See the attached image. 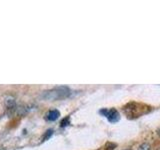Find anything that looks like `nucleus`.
I'll return each mask as SVG.
<instances>
[{
    "label": "nucleus",
    "instance_id": "1a4fd4ad",
    "mask_svg": "<svg viewBox=\"0 0 160 150\" xmlns=\"http://www.w3.org/2000/svg\"><path fill=\"white\" fill-rule=\"evenodd\" d=\"M125 150H129V149H125Z\"/></svg>",
    "mask_w": 160,
    "mask_h": 150
},
{
    "label": "nucleus",
    "instance_id": "7ed1b4c3",
    "mask_svg": "<svg viewBox=\"0 0 160 150\" xmlns=\"http://www.w3.org/2000/svg\"><path fill=\"white\" fill-rule=\"evenodd\" d=\"M60 116V113L58 110L56 109H53V110H50V111L47 113L46 115V119L49 120V121H55V120H57Z\"/></svg>",
    "mask_w": 160,
    "mask_h": 150
},
{
    "label": "nucleus",
    "instance_id": "39448f33",
    "mask_svg": "<svg viewBox=\"0 0 160 150\" xmlns=\"http://www.w3.org/2000/svg\"><path fill=\"white\" fill-rule=\"evenodd\" d=\"M138 150H151V146H150L149 143L144 142V143H141L139 145Z\"/></svg>",
    "mask_w": 160,
    "mask_h": 150
},
{
    "label": "nucleus",
    "instance_id": "6e6552de",
    "mask_svg": "<svg viewBox=\"0 0 160 150\" xmlns=\"http://www.w3.org/2000/svg\"><path fill=\"white\" fill-rule=\"evenodd\" d=\"M157 134L160 136V128H158V129H157Z\"/></svg>",
    "mask_w": 160,
    "mask_h": 150
},
{
    "label": "nucleus",
    "instance_id": "20e7f679",
    "mask_svg": "<svg viewBox=\"0 0 160 150\" xmlns=\"http://www.w3.org/2000/svg\"><path fill=\"white\" fill-rule=\"evenodd\" d=\"M5 105H6V107L8 108V109H14L15 108V100H14V98H12V97H8V98H6V100H5Z\"/></svg>",
    "mask_w": 160,
    "mask_h": 150
},
{
    "label": "nucleus",
    "instance_id": "423d86ee",
    "mask_svg": "<svg viewBox=\"0 0 160 150\" xmlns=\"http://www.w3.org/2000/svg\"><path fill=\"white\" fill-rule=\"evenodd\" d=\"M69 123H70V119H69V117H66L61 121V123H60V126L65 127V126H67V125H69Z\"/></svg>",
    "mask_w": 160,
    "mask_h": 150
},
{
    "label": "nucleus",
    "instance_id": "0eeeda50",
    "mask_svg": "<svg viewBox=\"0 0 160 150\" xmlns=\"http://www.w3.org/2000/svg\"><path fill=\"white\" fill-rule=\"evenodd\" d=\"M53 134V130L52 129H49V130H47V132H46V134L44 135V137H43V140H46V139H48L51 135Z\"/></svg>",
    "mask_w": 160,
    "mask_h": 150
},
{
    "label": "nucleus",
    "instance_id": "f257e3e1",
    "mask_svg": "<svg viewBox=\"0 0 160 150\" xmlns=\"http://www.w3.org/2000/svg\"><path fill=\"white\" fill-rule=\"evenodd\" d=\"M70 95V89L62 86V87H56L50 90H46V91L42 92L41 98L48 100V101H55V100H60L67 98Z\"/></svg>",
    "mask_w": 160,
    "mask_h": 150
},
{
    "label": "nucleus",
    "instance_id": "f03ea898",
    "mask_svg": "<svg viewBox=\"0 0 160 150\" xmlns=\"http://www.w3.org/2000/svg\"><path fill=\"white\" fill-rule=\"evenodd\" d=\"M100 113L103 114L104 116H106L107 119L109 120L110 122H116L119 120L120 116H119V113L116 111L115 109H102L100 110Z\"/></svg>",
    "mask_w": 160,
    "mask_h": 150
}]
</instances>
